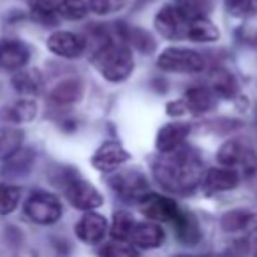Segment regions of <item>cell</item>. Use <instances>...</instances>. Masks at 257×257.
I'll use <instances>...</instances> for the list:
<instances>
[{"mask_svg": "<svg viewBox=\"0 0 257 257\" xmlns=\"http://www.w3.org/2000/svg\"><path fill=\"white\" fill-rule=\"evenodd\" d=\"M152 173L157 183L171 194H192L201 185L204 164L197 152L180 147L168 154H159L152 164Z\"/></svg>", "mask_w": 257, "mask_h": 257, "instance_id": "obj_1", "label": "cell"}, {"mask_svg": "<svg viewBox=\"0 0 257 257\" xmlns=\"http://www.w3.org/2000/svg\"><path fill=\"white\" fill-rule=\"evenodd\" d=\"M92 64L104 79L111 83H121L133 74L134 55L127 44L111 41L93 51Z\"/></svg>", "mask_w": 257, "mask_h": 257, "instance_id": "obj_2", "label": "cell"}, {"mask_svg": "<svg viewBox=\"0 0 257 257\" xmlns=\"http://www.w3.org/2000/svg\"><path fill=\"white\" fill-rule=\"evenodd\" d=\"M60 187L64 190L65 197L74 206L76 210L81 211H93L104 204V197L95 187L85 178L79 176L74 169H65L60 176Z\"/></svg>", "mask_w": 257, "mask_h": 257, "instance_id": "obj_3", "label": "cell"}, {"mask_svg": "<svg viewBox=\"0 0 257 257\" xmlns=\"http://www.w3.org/2000/svg\"><path fill=\"white\" fill-rule=\"evenodd\" d=\"M157 67L164 72L176 74H197L206 67L204 57L196 50L182 46H169L157 57Z\"/></svg>", "mask_w": 257, "mask_h": 257, "instance_id": "obj_4", "label": "cell"}, {"mask_svg": "<svg viewBox=\"0 0 257 257\" xmlns=\"http://www.w3.org/2000/svg\"><path fill=\"white\" fill-rule=\"evenodd\" d=\"M217 161L224 168L241 169L245 180L257 178V155L248 145L238 140H229L218 148Z\"/></svg>", "mask_w": 257, "mask_h": 257, "instance_id": "obj_5", "label": "cell"}, {"mask_svg": "<svg viewBox=\"0 0 257 257\" xmlns=\"http://www.w3.org/2000/svg\"><path fill=\"white\" fill-rule=\"evenodd\" d=\"M64 213L62 203L55 194L46 190H36L25 201V215L39 225H51L58 222Z\"/></svg>", "mask_w": 257, "mask_h": 257, "instance_id": "obj_6", "label": "cell"}, {"mask_svg": "<svg viewBox=\"0 0 257 257\" xmlns=\"http://www.w3.org/2000/svg\"><path fill=\"white\" fill-rule=\"evenodd\" d=\"M109 187L116 194L118 199H121L127 204H140V201L150 192L147 176L138 169H125V171H118L111 175Z\"/></svg>", "mask_w": 257, "mask_h": 257, "instance_id": "obj_7", "label": "cell"}, {"mask_svg": "<svg viewBox=\"0 0 257 257\" xmlns=\"http://www.w3.org/2000/svg\"><path fill=\"white\" fill-rule=\"evenodd\" d=\"M140 210L152 222H157V224H161V222L173 224L176 220V217L180 215V211H182V208L171 197L161 196V194H155V192H148L140 201Z\"/></svg>", "mask_w": 257, "mask_h": 257, "instance_id": "obj_8", "label": "cell"}, {"mask_svg": "<svg viewBox=\"0 0 257 257\" xmlns=\"http://www.w3.org/2000/svg\"><path fill=\"white\" fill-rule=\"evenodd\" d=\"M155 30L161 34L164 39L169 41H178L185 39L187 36V27H189V18L183 16V13L176 8L175 4H168L162 9H159V13L154 18Z\"/></svg>", "mask_w": 257, "mask_h": 257, "instance_id": "obj_9", "label": "cell"}, {"mask_svg": "<svg viewBox=\"0 0 257 257\" xmlns=\"http://www.w3.org/2000/svg\"><path fill=\"white\" fill-rule=\"evenodd\" d=\"M74 232L79 241H83L85 245L97 246L102 245L106 239L107 232H109V224L104 215L97 213V211H85L83 217L76 222Z\"/></svg>", "mask_w": 257, "mask_h": 257, "instance_id": "obj_10", "label": "cell"}, {"mask_svg": "<svg viewBox=\"0 0 257 257\" xmlns=\"http://www.w3.org/2000/svg\"><path fill=\"white\" fill-rule=\"evenodd\" d=\"M48 50L53 55L60 58H67V60H74L79 58L86 50V41L85 37L78 36L74 32H67V30H57L53 32L46 41Z\"/></svg>", "mask_w": 257, "mask_h": 257, "instance_id": "obj_11", "label": "cell"}, {"mask_svg": "<svg viewBox=\"0 0 257 257\" xmlns=\"http://www.w3.org/2000/svg\"><path fill=\"white\" fill-rule=\"evenodd\" d=\"M131 154L118 141H106L95 150L92 157V166L100 173H113L128 162Z\"/></svg>", "mask_w": 257, "mask_h": 257, "instance_id": "obj_12", "label": "cell"}, {"mask_svg": "<svg viewBox=\"0 0 257 257\" xmlns=\"http://www.w3.org/2000/svg\"><path fill=\"white\" fill-rule=\"evenodd\" d=\"M220 229L227 234H253L257 232V211L234 208L220 217Z\"/></svg>", "mask_w": 257, "mask_h": 257, "instance_id": "obj_13", "label": "cell"}, {"mask_svg": "<svg viewBox=\"0 0 257 257\" xmlns=\"http://www.w3.org/2000/svg\"><path fill=\"white\" fill-rule=\"evenodd\" d=\"M241 182V175L239 171L231 168H211L204 171L203 182L201 187L206 194H218V192H227V190H234Z\"/></svg>", "mask_w": 257, "mask_h": 257, "instance_id": "obj_14", "label": "cell"}, {"mask_svg": "<svg viewBox=\"0 0 257 257\" xmlns=\"http://www.w3.org/2000/svg\"><path fill=\"white\" fill-rule=\"evenodd\" d=\"M30 60V50L25 43L18 39L0 41V69L4 71H20Z\"/></svg>", "mask_w": 257, "mask_h": 257, "instance_id": "obj_15", "label": "cell"}, {"mask_svg": "<svg viewBox=\"0 0 257 257\" xmlns=\"http://www.w3.org/2000/svg\"><path fill=\"white\" fill-rule=\"evenodd\" d=\"M128 241L133 243V245H136L138 248L155 250V248H159V246L164 245L166 231L161 227V224H157V222H152V220L136 222Z\"/></svg>", "mask_w": 257, "mask_h": 257, "instance_id": "obj_16", "label": "cell"}, {"mask_svg": "<svg viewBox=\"0 0 257 257\" xmlns=\"http://www.w3.org/2000/svg\"><path fill=\"white\" fill-rule=\"evenodd\" d=\"M190 134V125L185 121H171L159 128L155 138V148L159 154H168L185 143L187 136Z\"/></svg>", "mask_w": 257, "mask_h": 257, "instance_id": "obj_17", "label": "cell"}, {"mask_svg": "<svg viewBox=\"0 0 257 257\" xmlns=\"http://www.w3.org/2000/svg\"><path fill=\"white\" fill-rule=\"evenodd\" d=\"M182 100L185 104L187 113H192V114L210 113L217 106V95L211 92V88L203 85L190 86L189 90H185Z\"/></svg>", "mask_w": 257, "mask_h": 257, "instance_id": "obj_18", "label": "cell"}, {"mask_svg": "<svg viewBox=\"0 0 257 257\" xmlns=\"http://www.w3.org/2000/svg\"><path fill=\"white\" fill-rule=\"evenodd\" d=\"M171 225H173V229H175V234H176V238H178V241L183 243V245L194 246L203 238V232H201L199 222H197L196 215L183 210V208Z\"/></svg>", "mask_w": 257, "mask_h": 257, "instance_id": "obj_19", "label": "cell"}, {"mask_svg": "<svg viewBox=\"0 0 257 257\" xmlns=\"http://www.w3.org/2000/svg\"><path fill=\"white\" fill-rule=\"evenodd\" d=\"M85 93V85L79 78H67L50 92V100L57 106H71L78 102Z\"/></svg>", "mask_w": 257, "mask_h": 257, "instance_id": "obj_20", "label": "cell"}, {"mask_svg": "<svg viewBox=\"0 0 257 257\" xmlns=\"http://www.w3.org/2000/svg\"><path fill=\"white\" fill-rule=\"evenodd\" d=\"M13 88L23 97H34L43 90V76L37 69H20L13 76Z\"/></svg>", "mask_w": 257, "mask_h": 257, "instance_id": "obj_21", "label": "cell"}, {"mask_svg": "<svg viewBox=\"0 0 257 257\" xmlns=\"http://www.w3.org/2000/svg\"><path fill=\"white\" fill-rule=\"evenodd\" d=\"M220 37L218 27L210 18H196L189 20L185 39L192 43H215Z\"/></svg>", "mask_w": 257, "mask_h": 257, "instance_id": "obj_22", "label": "cell"}, {"mask_svg": "<svg viewBox=\"0 0 257 257\" xmlns=\"http://www.w3.org/2000/svg\"><path fill=\"white\" fill-rule=\"evenodd\" d=\"M37 114V104L32 99H22L16 100L13 106L4 107L0 116L4 118L6 121H11V123H27V121H32Z\"/></svg>", "mask_w": 257, "mask_h": 257, "instance_id": "obj_23", "label": "cell"}, {"mask_svg": "<svg viewBox=\"0 0 257 257\" xmlns=\"http://www.w3.org/2000/svg\"><path fill=\"white\" fill-rule=\"evenodd\" d=\"M211 81V92L217 97H222V99H234L239 93V86L236 78L225 69H218V71H213L210 78Z\"/></svg>", "mask_w": 257, "mask_h": 257, "instance_id": "obj_24", "label": "cell"}, {"mask_svg": "<svg viewBox=\"0 0 257 257\" xmlns=\"http://www.w3.org/2000/svg\"><path fill=\"white\" fill-rule=\"evenodd\" d=\"M25 133L18 127H0V161L4 162L22 148Z\"/></svg>", "mask_w": 257, "mask_h": 257, "instance_id": "obj_25", "label": "cell"}, {"mask_svg": "<svg viewBox=\"0 0 257 257\" xmlns=\"http://www.w3.org/2000/svg\"><path fill=\"white\" fill-rule=\"evenodd\" d=\"M36 161V155L29 148H20L13 157L4 161V173L13 176H22L32 169V164Z\"/></svg>", "mask_w": 257, "mask_h": 257, "instance_id": "obj_26", "label": "cell"}, {"mask_svg": "<svg viewBox=\"0 0 257 257\" xmlns=\"http://www.w3.org/2000/svg\"><path fill=\"white\" fill-rule=\"evenodd\" d=\"M136 225V220L128 211H116L113 215V220L109 224V234L114 241H125L127 243L133 234V229Z\"/></svg>", "mask_w": 257, "mask_h": 257, "instance_id": "obj_27", "label": "cell"}, {"mask_svg": "<svg viewBox=\"0 0 257 257\" xmlns=\"http://www.w3.org/2000/svg\"><path fill=\"white\" fill-rule=\"evenodd\" d=\"M175 6L189 20L208 18L213 11V0H176Z\"/></svg>", "mask_w": 257, "mask_h": 257, "instance_id": "obj_28", "label": "cell"}, {"mask_svg": "<svg viewBox=\"0 0 257 257\" xmlns=\"http://www.w3.org/2000/svg\"><path fill=\"white\" fill-rule=\"evenodd\" d=\"M57 13L60 18L69 22H79L88 15V4L86 0H60L57 4Z\"/></svg>", "mask_w": 257, "mask_h": 257, "instance_id": "obj_29", "label": "cell"}, {"mask_svg": "<svg viewBox=\"0 0 257 257\" xmlns=\"http://www.w3.org/2000/svg\"><path fill=\"white\" fill-rule=\"evenodd\" d=\"M22 199V189L16 185L0 183V215H9L18 208Z\"/></svg>", "mask_w": 257, "mask_h": 257, "instance_id": "obj_30", "label": "cell"}, {"mask_svg": "<svg viewBox=\"0 0 257 257\" xmlns=\"http://www.w3.org/2000/svg\"><path fill=\"white\" fill-rule=\"evenodd\" d=\"M99 257H141L140 252L133 245L125 241H109L104 243L99 250Z\"/></svg>", "mask_w": 257, "mask_h": 257, "instance_id": "obj_31", "label": "cell"}, {"mask_svg": "<svg viewBox=\"0 0 257 257\" xmlns=\"http://www.w3.org/2000/svg\"><path fill=\"white\" fill-rule=\"evenodd\" d=\"M225 11L232 18L245 20L257 13V4L253 0H225Z\"/></svg>", "mask_w": 257, "mask_h": 257, "instance_id": "obj_32", "label": "cell"}, {"mask_svg": "<svg viewBox=\"0 0 257 257\" xmlns=\"http://www.w3.org/2000/svg\"><path fill=\"white\" fill-rule=\"evenodd\" d=\"M127 0H86L88 11L97 16H109L121 11Z\"/></svg>", "mask_w": 257, "mask_h": 257, "instance_id": "obj_33", "label": "cell"}, {"mask_svg": "<svg viewBox=\"0 0 257 257\" xmlns=\"http://www.w3.org/2000/svg\"><path fill=\"white\" fill-rule=\"evenodd\" d=\"M30 11H32V18L44 27H55L60 20L57 6H34L30 8Z\"/></svg>", "mask_w": 257, "mask_h": 257, "instance_id": "obj_34", "label": "cell"}, {"mask_svg": "<svg viewBox=\"0 0 257 257\" xmlns=\"http://www.w3.org/2000/svg\"><path fill=\"white\" fill-rule=\"evenodd\" d=\"M166 109H168V114L169 116H182V114L187 113L185 109V104H183V100H173V102H168V106H166Z\"/></svg>", "mask_w": 257, "mask_h": 257, "instance_id": "obj_35", "label": "cell"}, {"mask_svg": "<svg viewBox=\"0 0 257 257\" xmlns=\"http://www.w3.org/2000/svg\"><path fill=\"white\" fill-rule=\"evenodd\" d=\"M30 4V8L34 6H57V0H27Z\"/></svg>", "mask_w": 257, "mask_h": 257, "instance_id": "obj_36", "label": "cell"}, {"mask_svg": "<svg viewBox=\"0 0 257 257\" xmlns=\"http://www.w3.org/2000/svg\"><path fill=\"white\" fill-rule=\"evenodd\" d=\"M171 257H211V255H187V253H178V255H171Z\"/></svg>", "mask_w": 257, "mask_h": 257, "instance_id": "obj_37", "label": "cell"}, {"mask_svg": "<svg viewBox=\"0 0 257 257\" xmlns=\"http://www.w3.org/2000/svg\"><path fill=\"white\" fill-rule=\"evenodd\" d=\"M253 44H255V48H257V32H255V36H253Z\"/></svg>", "mask_w": 257, "mask_h": 257, "instance_id": "obj_38", "label": "cell"}, {"mask_svg": "<svg viewBox=\"0 0 257 257\" xmlns=\"http://www.w3.org/2000/svg\"><path fill=\"white\" fill-rule=\"evenodd\" d=\"M255 134H257V113H255Z\"/></svg>", "mask_w": 257, "mask_h": 257, "instance_id": "obj_39", "label": "cell"}, {"mask_svg": "<svg viewBox=\"0 0 257 257\" xmlns=\"http://www.w3.org/2000/svg\"><path fill=\"white\" fill-rule=\"evenodd\" d=\"M253 2H255V4H257V0H253Z\"/></svg>", "mask_w": 257, "mask_h": 257, "instance_id": "obj_40", "label": "cell"}]
</instances>
